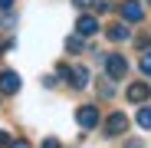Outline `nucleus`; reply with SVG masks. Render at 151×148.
<instances>
[{
  "label": "nucleus",
  "mask_w": 151,
  "mask_h": 148,
  "mask_svg": "<svg viewBox=\"0 0 151 148\" xmlns=\"http://www.w3.org/2000/svg\"><path fill=\"white\" fill-rule=\"evenodd\" d=\"M76 122H79L82 132H92L99 122H102V115H99V105H79L76 109Z\"/></svg>",
  "instance_id": "1"
},
{
  "label": "nucleus",
  "mask_w": 151,
  "mask_h": 148,
  "mask_svg": "<svg viewBox=\"0 0 151 148\" xmlns=\"http://www.w3.org/2000/svg\"><path fill=\"white\" fill-rule=\"evenodd\" d=\"M128 132V115L125 112H112L109 118H105V135L109 138H118V135H125Z\"/></svg>",
  "instance_id": "2"
},
{
  "label": "nucleus",
  "mask_w": 151,
  "mask_h": 148,
  "mask_svg": "<svg viewBox=\"0 0 151 148\" xmlns=\"http://www.w3.org/2000/svg\"><path fill=\"white\" fill-rule=\"evenodd\" d=\"M105 72L112 79H125V72H128V63H125L122 53H109L105 56Z\"/></svg>",
  "instance_id": "3"
},
{
  "label": "nucleus",
  "mask_w": 151,
  "mask_h": 148,
  "mask_svg": "<svg viewBox=\"0 0 151 148\" xmlns=\"http://www.w3.org/2000/svg\"><path fill=\"white\" fill-rule=\"evenodd\" d=\"M122 17H125V23H141L145 20L141 0H125V4H122Z\"/></svg>",
  "instance_id": "4"
},
{
  "label": "nucleus",
  "mask_w": 151,
  "mask_h": 148,
  "mask_svg": "<svg viewBox=\"0 0 151 148\" xmlns=\"http://www.w3.org/2000/svg\"><path fill=\"white\" fill-rule=\"evenodd\" d=\"M125 95H128V102H135V105H145L148 99H151V86H148V82H132Z\"/></svg>",
  "instance_id": "5"
},
{
  "label": "nucleus",
  "mask_w": 151,
  "mask_h": 148,
  "mask_svg": "<svg viewBox=\"0 0 151 148\" xmlns=\"http://www.w3.org/2000/svg\"><path fill=\"white\" fill-rule=\"evenodd\" d=\"M0 92H4V95H17V92H20V76H17L13 69H4V72H0Z\"/></svg>",
  "instance_id": "6"
},
{
  "label": "nucleus",
  "mask_w": 151,
  "mask_h": 148,
  "mask_svg": "<svg viewBox=\"0 0 151 148\" xmlns=\"http://www.w3.org/2000/svg\"><path fill=\"white\" fill-rule=\"evenodd\" d=\"M76 33H79V36H95L99 33V20L92 13H82L79 20H76Z\"/></svg>",
  "instance_id": "7"
},
{
  "label": "nucleus",
  "mask_w": 151,
  "mask_h": 148,
  "mask_svg": "<svg viewBox=\"0 0 151 148\" xmlns=\"http://www.w3.org/2000/svg\"><path fill=\"white\" fill-rule=\"evenodd\" d=\"M105 36H109L112 43H125V40H128V36H132V30H128V27H125V23H112V27L105 30Z\"/></svg>",
  "instance_id": "8"
},
{
  "label": "nucleus",
  "mask_w": 151,
  "mask_h": 148,
  "mask_svg": "<svg viewBox=\"0 0 151 148\" xmlns=\"http://www.w3.org/2000/svg\"><path fill=\"white\" fill-rule=\"evenodd\" d=\"M69 86H72V89H86V86H89V69H86V66L72 69V79H69Z\"/></svg>",
  "instance_id": "9"
},
{
  "label": "nucleus",
  "mask_w": 151,
  "mask_h": 148,
  "mask_svg": "<svg viewBox=\"0 0 151 148\" xmlns=\"http://www.w3.org/2000/svg\"><path fill=\"white\" fill-rule=\"evenodd\" d=\"M66 49H69V53H76V56H79V53H86V36H79V33H76V36H69V40H66Z\"/></svg>",
  "instance_id": "10"
},
{
  "label": "nucleus",
  "mask_w": 151,
  "mask_h": 148,
  "mask_svg": "<svg viewBox=\"0 0 151 148\" xmlns=\"http://www.w3.org/2000/svg\"><path fill=\"white\" fill-rule=\"evenodd\" d=\"M99 95H105V99L115 95V79H112V76H105L102 82H99Z\"/></svg>",
  "instance_id": "11"
},
{
  "label": "nucleus",
  "mask_w": 151,
  "mask_h": 148,
  "mask_svg": "<svg viewBox=\"0 0 151 148\" xmlns=\"http://www.w3.org/2000/svg\"><path fill=\"white\" fill-rule=\"evenodd\" d=\"M135 122H138L141 129H151V105H141L138 115H135Z\"/></svg>",
  "instance_id": "12"
},
{
  "label": "nucleus",
  "mask_w": 151,
  "mask_h": 148,
  "mask_svg": "<svg viewBox=\"0 0 151 148\" xmlns=\"http://www.w3.org/2000/svg\"><path fill=\"white\" fill-rule=\"evenodd\" d=\"M138 66H141V72H145V76H151V49H145V53H141Z\"/></svg>",
  "instance_id": "13"
},
{
  "label": "nucleus",
  "mask_w": 151,
  "mask_h": 148,
  "mask_svg": "<svg viewBox=\"0 0 151 148\" xmlns=\"http://www.w3.org/2000/svg\"><path fill=\"white\" fill-rule=\"evenodd\" d=\"M109 10H112L109 0H95V13H109Z\"/></svg>",
  "instance_id": "14"
},
{
  "label": "nucleus",
  "mask_w": 151,
  "mask_h": 148,
  "mask_svg": "<svg viewBox=\"0 0 151 148\" xmlns=\"http://www.w3.org/2000/svg\"><path fill=\"white\" fill-rule=\"evenodd\" d=\"M56 72H59V76H63V79H72V69H69V66H63V63L56 66Z\"/></svg>",
  "instance_id": "15"
},
{
  "label": "nucleus",
  "mask_w": 151,
  "mask_h": 148,
  "mask_svg": "<svg viewBox=\"0 0 151 148\" xmlns=\"http://www.w3.org/2000/svg\"><path fill=\"white\" fill-rule=\"evenodd\" d=\"M135 43H138V49H148V46H151V36H148V33H145V36H138V40H135Z\"/></svg>",
  "instance_id": "16"
},
{
  "label": "nucleus",
  "mask_w": 151,
  "mask_h": 148,
  "mask_svg": "<svg viewBox=\"0 0 151 148\" xmlns=\"http://www.w3.org/2000/svg\"><path fill=\"white\" fill-rule=\"evenodd\" d=\"M72 4L79 7V10H86V7H95V0H72Z\"/></svg>",
  "instance_id": "17"
},
{
  "label": "nucleus",
  "mask_w": 151,
  "mask_h": 148,
  "mask_svg": "<svg viewBox=\"0 0 151 148\" xmlns=\"http://www.w3.org/2000/svg\"><path fill=\"white\" fill-rule=\"evenodd\" d=\"M10 142H13V138H10L7 132H0V148H10Z\"/></svg>",
  "instance_id": "18"
},
{
  "label": "nucleus",
  "mask_w": 151,
  "mask_h": 148,
  "mask_svg": "<svg viewBox=\"0 0 151 148\" xmlns=\"http://www.w3.org/2000/svg\"><path fill=\"white\" fill-rule=\"evenodd\" d=\"M10 148H30V142L27 138H17V142H10Z\"/></svg>",
  "instance_id": "19"
},
{
  "label": "nucleus",
  "mask_w": 151,
  "mask_h": 148,
  "mask_svg": "<svg viewBox=\"0 0 151 148\" xmlns=\"http://www.w3.org/2000/svg\"><path fill=\"white\" fill-rule=\"evenodd\" d=\"M43 148H59V138H46V142H43Z\"/></svg>",
  "instance_id": "20"
},
{
  "label": "nucleus",
  "mask_w": 151,
  "mask_h": 148,
  "mask_svg": "<svg viewBox=\"0 0 151 148\" xmlns=\"http://www.w3.org/2000/svg\"><path fill=\"white\" fill-rule=\"evenodd\" d=\"M0 10H4V13H7V10H13V0H0Z\"/></svg>",
  "instance_id": "21"
},
{
  "label": "nucleus",
  "mask_w": 151,
  "mask_h": 148,
  "mask_svg": "<svg viewBox=\"0 0 151 148\" xmlns=\"http://www.w3.org/2000/svg\"><path fill=\"white\" fill-rule=\"evenodd\" d=\"M125 148H145V145H141V142L135 138V142H125Z\"/></svg>",
  "instance_id": "22"
},
{
  "label": "nucleus",
  "mask_w": 151,
  "mask_h": 148,
  "mask_svg": "<svg viewBox=\"0 0 151 148\" xmlns=\"http://www.w3.org/2000/svg\"><path fill=\"white\" fill-rule=\"evenodd\" d=\"M148 4H151V0H148Z\"/></svg>",
  "instance_id": "23"
}]
</instances>
